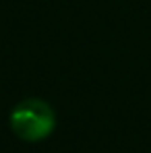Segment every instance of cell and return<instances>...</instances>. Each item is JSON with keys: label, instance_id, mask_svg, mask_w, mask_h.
I'll return each instance as SVG.
<instances>
[{"label": "cell", "instance_id": "cell-1", "mask_svg": "<svg viewBox=\"0 0 151 153\" xmlns=\"http://www.w3.org/2000/svg\"><path fill=\"white\" fill-rule=\"evenodd\" d=\"M10 126L19 139L33 143L52 134L56 126V116L44 100L31 97L15 105V110L10 112Z\"/></svg>", "mask_w": 151, "mask_h": 153}]
</instances>
